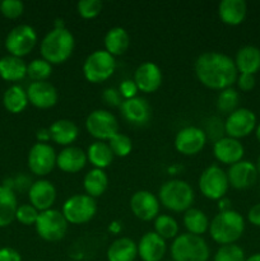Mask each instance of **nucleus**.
Wrapping results in <instances>:
<instances>
[{
  "label": "nucleus",
  "instance_id": "1",
  "mask_svg": "<svg viewBox=\"0 0 260 261\" xmlns=\"http://www.w3.org/2000/svg\"><path fill=\"white\" fill-rule=\"evenodd\" d=\"M194 70L203 86L219 92L233 86L239 76L233 59L217 51H206L199 55Z\"/></svg>",
  "mask_w": 260,
  "mask_h": 261
},
{
  "label": "nucleus",
  "instance_id": "19",
  "mask_svg": "<svg viewBox=\"0 0 260 261\" xmlns=\"http://www.w3.org/2000/svg\"><path fill=\"white\" fill-rule=\"evenodd\" d=\"M162 78V70L160 66L152 61H145L137 68L133 81L143 93H154L160 89Z\"/></svg>",
  "mask_w": 260,
  "mask_h": 261
},
{
  "label": "nucleus",
  "instance_id": "48",
  "mask_svg": "<svg viewBox=\"0 0 260 261\" xmlns=\"http://www.w3.org/2000/svg\"><path fill=\"white\" fill-rule=\"evenodd\" d=\"M247 219L252 226L260 227V203L255 204L250 208L249 213H247Z\"/></svg>",
  "mask_w": 260,
  "mask_h": 261
},
{
  "label": "nucleus",
  "instance_id": "9",
  "mask_svg": "<svg viewBox=\"0 0 260 261\" xmlns=\"http://www.w3.org/2000/svg\"><path fill=\"white\" fill-rule=\"evenodd\" d=\"M199 190L209 200H221L228 191L229 182L227 172L219 166H208L199 177Z\"/></svg>",
  "mask_w": 260,
  "mask_h": 261
},
{
  "label": "nucleus",
  "instance_id": "39",
  "mask_svg": "<svg viewBox=\"0 0 260 261\" xmlns=\"http://www.w3.org/2000/svg\"><path fill=\"white\" fill-rule=\"evenodd\" d=\"M213 261H246V256L239 245H224L217 250Z\"/></svg>",
  "mask_w": 260,
  "mask_h": 261
},
{
  "label": "nucleus",
  "instance_id": "26",
  "mask_svg": "<svg viewBox=\"0 0 260 261\" xmlns=\"http://www.w3.org/2000/svg\"><path fill=\"white\" fill-rule=\"evenodd\" d=\"M247 14V4L245 0H222L218 4V17L224 24L239 25Z\"/></svg>",
  "mask_w": 260,
  "mask_h": 261
},
{
  "label": "nucleus",
  "instance_id": "35",
  "mask_svg": "<svg viewBox=\"0 0 260 261\" xmlns=\"http://www.w3.org/2000/svg\"><path fill=\"white\" fill-rule=\"evenodd\" d=\"M178 223L168 214H160L154 219V232L163 240H175L178 236Z\"/></svg>",
  "mask_w": 260,
  "mask_h": 261
},
{
  "label": "nucleus",
  "instance_id": "36",
  "mask_svg": "<svg viewBox=\"0 0 260 261\" xmlns=\"http://www.w3.org/2000/svg\"><path fill=\"white\" fill-rule=\"evenodd\" d=\"M239 103L240 94L233 87H229V88L221 91L218 97H217V110L221 114L227 115V116L239 109Z\"/></svg>",
  "mask_w": 260,
  "mask_h": 261
},
{
  "label": "nucleus",
  "instance_id": "11",
  "mask_svg": "<svg viewBox=\"0 0 260 261\" xmlns=\"http://www.w3.org/2000/svg\"><path fill=\"white\" fill-rule=\"evenodd\" d=\"M37 32L32 25L19 24L13 28L5 37V48L9 55L23 58L32 53L37 45Z\"/></svg>",
  "mask_w": 260,
  "mask_h": 261
},
{
  "label": "nucleus",
  "instance_id": "7",
  "mask_svg": "<svg viewBox=\"0 0 260 261\" xmlns=\"http://www.w3.org/2000/svg\"><path fill=\"white\" fill-rule=\"evenodd\" d=\"M61 213L69 224H84L93 219L97 213L96 199L87 194H75L65 200Z\"/></svg>",
  "mask_w": 260,
  "mask_h": 261
},
{
  "label": "nucleus",
  "instance_id": "21",
  "mask_svg": "<svg viewBox=\"0 0 260 261\" xmlns=\"http://www.w3.org/2000/svg\"><path fill=\"white\" fill-rule=\"evenodd\" d=\"M213 154L218 162L232 166L242 161L245 154V148L240 140L229 137H223L214 142Z\"/></svg>",
  "mask_w": 260,
  "mask_h": 261
},
{
  "label": "nucleus",
  "instance_id": "20",
  "mask_svg": "<svg viewBox=\"0 0 260 261\" xmlns=\"http://www.w3.org/2000/svg\"><path fill=\"white\" fill-rule=\"evenodd\" d=\"M120 111L122 117L135 126H144L152 117V109L148 101L138 96L132 99H125L120 106Z\"/></svg>",
  "mask_w": 260,
  "mask_h": 261
},
{
  "label": "nucleus",
  "instance_id": "23",
  "mask_svg": "<svg viewBox=\"0 0 260 261\" xmlns=\"http://www.w3.org/2000/svg\"><path fill=\"white\" fill-rule=\"evenodd\" d=\"M87 162V153L82 148L65 147L59 152L58 158H56V166L59 170L66 173H76L86 167Z\"/></svg>",
  "mask_w": 260,
  "mask_h": 261
},
{
  "label": "nucleus",
  "instance_id": "2",
  "mask_svg": "<svg viewBox=\"0 0 260 261\" xmlns=\"http://www.w3.org/2000/svg\"><path fill=\"white\" fill-rule=\"evenodd\" d=\"M75 47L74 36L68 28H53L41 40L40 53L51 65L63 64L68 60Z\"/></svg>",
  "mask_w": 260,
  "mask_h": 261
},
{
  "label": "nucleus",
  "instance_id": "45",
  "mask_svg": "<svg viewBox=\"0 0 260 261\" xmlns=\"http://www.w3.org/2000/svg\"><path fill=\"white\" fill-rule=\"evenodd\" d=\"M117 89H119L120 94H121L124 101L125 99L134 98V97H137L138 92H139L137 84H135V82L132 81V79H125V81H122Z\"/></svg>",
  "mask_w": 260,
  "mask_h": 261
},
{
  "label": "nucleus",
  "instance_id": "8",
  "mask_svg": "<svg viewBox=\"0 0 260 261\" xmlns=\"http://www.w3.org/2000/svg\"><path fill=\"white\" fill-rule=\"evenodd\" d=\"M68 227L69 223L61 211L54 208L40 212L35 224L38 236L47 242H58L63 240L68 232Z\"/></svg>",
  "mask_w": 260,
  "mask_h": 261
},
{
  "label": "nucleus",
  "instance_id": "18",
  "mask_svg": "<svg viewBox=\"0 0 260 261\" xmlns=\"http://www.w3.org/2000/svg\"><path fill=\"white\" fill-rule=\"evenodd\" d=\"M28 199L31 205L35 206L38 212L53 209L56 200V188L51 181L45 178L37 180L28 188Z\"/></svg>",
  "mask_w": 260,
  "mask_h": 261
},
{
  "label": "nucleus",
  "instance_id": "24",
  "mask_svg": "<svg viewBox=\"0 0 260 261\" xmlns=\"http://www.w3.org/2000/svg\"><path fill=\"white\" fill-rule=\"evenodd\" d=\"M51 140L55 144L63 147H70L79 137V127L71 120L60 119L54 121L48 127Z\"/></svg>",
  "mask_w": 260,
  "mask_h": 261
},
{
  "label": "nucleus",
  "instance_id": "42",
  "mask_svg": "<svg viewBox=\"0 0 260 261\" xmlns=\"http://www.w3.org/2000/svg\"><path fill=\"white\" fill-rule=\"evenodd\" d=\"M24 12V4L19 0H3L0 2V13L8 19H17Z\"/></svg>",
  "mask_w": 260,
  "mask_h": 261
},
{
  "label": "nucleus",
  "instance_id": "4",
  "mask_svg": "<svg viewBox=\"0 0 260 261\" xmlns=\"http://www.w3.org/2000/svg\"><path fill=\"white\" fill-rule=\"evenodd\" d=\"M195 199L193 188L189 182L178 178L162 184L158 191V200L166 209L175 213H185L191 208Z\"/></svg>",
  "mask_w": 260,
  "mask_h": 261
},
{
  "label": "nucleus",
  "instance_id": "12",
  "mask_svg": "<svg viewBox=\"0 0 260 261\" xmlns=\"http://www.w3.org/2000/svg\"><path fill=\"white\" fill-rule=\"evenodd\" d=\"M58 153L48 143H36L28 152L27 163L31 172L36 176L48 175L56 166Z\"/></svg>",
  "mask_w": 260,
  "mask_h": 261
},
{
  "label": "nucleus",
  "instance_id": "46",
  "mask_svg": "<svg viewBox=\"0 0 260 261\" xmlns=\"http://www.w3.org/2000/svg\"><path fill=\"white\" fill-rule=\"evenodd\" d=\"M236 83L240 91L250 92L254 89L256 81H255V75H251V74H239Z\"/></svg>",
  "mask_w": 260,
  "mask_h": 261
},
{
  "label": "nucleus",
  "instance_id": "53",
  "mask_svg": "<svg viewBox=\"0 0 260 261\" xmlns=\"http://www.w3.org/2000/svg\"><path fill=\"white\" fill-rule=\"evenodd\" d=\"M255 166H256L257 173H259V175H260V154H259V157H257V160H256V163H255Z\"/></svg>",
  "mask_w": 260,
  "mask_h": 261
},
{
  "label": "nucleus",
  "instance_id": "47",
  "mask_svg": "<svg viewBox=\"0 0 260 261\" xmlns=\"http://www.w3.org/2000/svg\"><path fill=\"white\" fill-rule=\"evenodd\" d=\"M0 261H22V256L12 247H3L0 249Z\"/></svg>",
  "mask_w": 260,
  "mask_h": 261
},
{
  "label": "nucleus",
  "instance_id": "29",
  "mask_svg": "<svg viewBox=\"0 0 260 261\" xmlns=\"http://www.w3.org/2000/svg\"><path fill=\"white\" fill-rule=\"evenodd\" d=\"M27 76V64L22 58L7 55L0 59V78L7 82H19Z\"/></svg>",
  "mask_w": 260,
  "mask_h": 261
},
{
  "label": "nucleus",
  "instance_id": "25",
  "mask_svg": "<svg viewBox=\"0 0 260 261\" xmlns=\"http://www.w3.org/2000/svg\"><path fill=\"white\" fill-rule=\"evenodd\" d=\"M239 74L255 75L260 70V48L256 46H242L233 59Z\"/></svg>",
  "mask_w": 260,
  "mask_h": 261
},
{
  "label": "nucleus",
  "instance_id": "40",
  "mask_svg": "<svg viewBox=\"0 0 260 261\" xmlns=\"http://www.w3.org/2000/svg\"><path fill=\"white\" fill-rule=\"evenodd\" d=\"M38 214H40V212L33 205L22 204V205H18L17 213H15V221H18L23 226H35Z\"/></svg>",
  "mask_w": 260,
  "mask_h": 261
},
{
  "label": "nucleus",
  "instance_id": "50",
  "mask_svg": "<svg viewBox=\"0 0 260 261\" xmlns=\"http://www.w3.org/2000/svg\"><path fill=\"white\" fill-rule=\"evenodd\" d=\"M219 201V204H218V206H219V212H224V211H229V200H227V199H221V200H218Z\"/></svg>",
  "mask_w": 260,
  "mask_h": 261
},
{
  "label": "nucleus",
  "instance_id": "13",
  "mask_svg": "<svg viewBox=\"0 0 260 261\" xmlns=\"http://www.w3.org/2000/svg\"><path fill=\"white\" fill-rule=\"evenodd\" d=\"M257 121L254 112L251 110L241 107L227 116L224 121V133H226V137L240 140L254 133Z\"/></svg>",
  "mask_w": 260,
  "mask_h": 261
},
{
  "label": "nucleus",
  "instance_id": "49",
  "mask_svg": "<svg viewBox=\"0 0 260 261\" xmlns=\"http://www.w3.org/2000/svg\"><path fill=\"white\" fill-rule=\"evenodd\" d=\"M36 138H37L38 143H48V140H51L50 130L48 127H41L36 132Z\"/></svg>",
  "mask_w": 260,
  "mask_h": 261
},
{
  "label": "nucleus",
  "instance_id": "30",
  "mask_svg": "<svg viewBox=\"0 0 260 261\" xmlns=\"http://www.w3.org/2000/svg\"><path fill=\"white\" fill-rule=\"evenodd\" d=\"M105 50L112 56L124 55L130 46V36L122 27H112L105 35Z\"/></svg>",
  "mask_w": 260,
  "mask_h": 261
},
{
  "label": "nucleus",
  "instance_id": "51",
  "mask_svg": "<svg viewBox=\"0 0 260 261\" xmlns=\"http://www.w3.org/2000/svg\"><path fill=\"white\" fill-rule=\"evenodd\" d=\"M246 261H260V252H257V254H254V255H251V256L246 257Z\"/></svg>",
  "mask_w": 260,
  "mask_h": 261
},
{
  "label": "nucleus",
  "instance_id": "52",
  "mask_svg": "<svg viewBox=\"0 0 260 261\" xmlns=\"http://www.w3.org/2000/svg\"><path fill=\"white\" fill-rule=\"evenodd\" d=\"M255 137H256L257 142L260 143V122L256 125V129H255Z\"/></svg>",
  "mask_w": 260,
  "mask_h": 261
},
{
  "label": "nucleus",
  "instance_id": "14",
  "mask_svg": "<svg viewBox=\"0 0 260 261\" xmlns=\"http://www.w3.org/2000/svg\"><path fill=\"white\" fill-rule=\"evenodd\" d=\"M206 140L208 138L201 127L185 126L176 134L175 148L184 155H195L204 149Z\"/></svg>",
  "mask_w": 260,
  "mask_h": 261
},
{
  "label": "nucleus",
  "instance_id": "37",
  "mask_svg": "<svg viewBox=\"0 0 260 261\" xmlns=\"http://www.w3.org/2000/svg\"><path fill=\"white\" fill-rule=\"evenodd\" d=\"M53 73V65L45 59H35L27 65V75L33 82H46Z\"/></svg>",
  "mask_w": 260,
  "mask_h": 261
},
{
  "label": "nucleus",
  "instance_id": "44",
  "mask_svg": "<svg viewBox=\"0 0 260 261\" xmlns=\"http://www.w3.org/2000/svg\"><path fill=\"white\" fill-rule=\"evenodd\" d=\"M102 99L110 107H120L124 102L119 89L114 88V87H109V88L105 89L103 93H102Z\"/></svg>",
  "mask_w": 260,
  "mask_h": 261
},
{
  "label": "nucleus",
  "instance_id": "32",
  "mask_svg": "<svg viewBox=\"0 0 260 261\" xmlns=\"http://www.w3.org/2000/svg\"><path fill=\"white\" fill-rule=\"evenodd\" d=\"M86 153L88 162L94 168H99V170H105L106 167H109L115 157L109 144L106 142H99V140L92 143Z\"/></svg>",
  "mask_w": 260,
  "mask_h": 261
},
{
  "label": "nucleus",
  "instance_id": "5",
  "mask_svg": "<svg viewBox=\"0 0 260 261\" xmlns=\"http://www.w3.org/2000/svg\"><path fill=\"white\" fill-rule=\"evenodd\" d=\"M211 250L201 236L191 233H181L171 245L172 261H208Z\"/></svg>",
  "mask_w": 260,
  "mask_h": 261
},
{
  "label": "nucleus",
  "instance_id": "27",
  "mask_svg": "<svg viewBox=\"0 0 260 261\" xmlns=\"http://www.w3.org/2000/svg\"><path fill=\"white\" fill-rule=\"evenodd\" d=\"M138 256V245L129 237L115 240L107 249L109 261H134Z\"/></svg>",
  "mask_w": 260,
  "mask_h": 261
},
{
  "label": "nucleus",
  "instance_id": "41",
  "mask_svg": "<svg viewBox=\"0 0 260 261\" xmlns=\"http://www.w3.org/2000/svg\"><path fill=\"white\" fill-rule=\"evenodd\" d=\"M78 14L84 19H93L102 10V2L99 0H81L76 4Z\"/></svg>",
  "mask_w": 260,
  "mask_h": 261
},
{
  "label": "nucleus",
  "instance_id": "16",
  "mask_svg": "<svg viewBox=\"0 0 260 261\" xmlns=\"http://www.w3.org/2000/svg\"><path fill=\"white\" fill-rule=\"evenodd\" d=\"M28 102L36 109L47 110L58 103V89L51 83L46 82H32L25 89Z\"/></svg>",
  "mask_w": 260,
  "mask_h": 261
},
{
  "label": "nucleus",
  "instance_id": "31",
  "mask_svg": "<svg viewBox=\"0 0 260 261\" xmlns=\"http://www.w3.org/2000/svg\"><path fill=\"white\" fill-rule=\"evenodd\" d=\"M83 188L87 195L96 199L103 195L109 188V176L105 170L92 168L83 178Z\"/></svg>",
  "mask_w": 260,
  "mask_h": 261
},
{
  "label": "nucleus",
  "instance_id": "34",
  "mask_svg": "<svg viewBox=\"0 0 260 261\" xmlns=\"http://www.w3.org/2000/svg\"><path fill=\"white\" fill-rule=\"evenodd\" d=\"M184 226H185L188 233L195 234V236H201L209 229V219L203 211L198 208H193L184 213Z\"/></svg>",
  "mask_w": 260,
  "mask_h": 261
},
{
  "label": "nucleus",
  "instance_id": "38",
  "mask_svg": "<svg viewBox=\"0 0 260 261\" xmlns=\"http://www.w3.org/2000/svg\"><path fill=\"white\" fill-rule=\"evenodd\" d=\"M107 144L116 157H126L133 149V142L130 137L122 133H117L116 135H114Z\"/></svg>",
  "mask_w": 260,
  "mask_h": 261
},
{
  "label": "nucleus",
  "instance_id": "22",
  "mask_svg": "<svg viewBox=\"0 0 260 261\" xmlns=\"http://www.w3.org/2000/svg\"><path fill=\"white\" fill-rule=\"evenodd\" d=\"M137 245L138 256L142 261H161L167 251L166 240L158 236L154 231L143 234Z\"/></svg>",
  "mask_w": 260,
  "mask_h": 261
},
{
  "label": "nucleus",
  "instance_id": "10",
  "mask_svg": "<svg viewBox=\"0 0 260 261\" xmlns=\"http://www.w3.org/2000/svg\"><path fill=\"white\" fill-rule=\"evenodd\" d=\"M86 129L89 135L99 142H109L119 133V121L109 110L98 109L92 111L86 119Z\"/></svg>",
  "mask_w": 260,
  "mask_h": 261
},
{
  "label": "nucleus",
  "instance_id": "15",
  "mask_svg": "<svg viewBox=\"0 0 260 261\" xmlns=\"http://www.w3.org/2000/svg\"><path fill=\"white\" fill-rule=\"evenodd\" d=\"M160 209L158 196L148 190L135 191L130 198V211L140 221L149 222L155 219L160 216Z\"/></svg>",
  "mask_w": 260,
  "mask_h": 261
},
{
  "label": "nucleus",
  "instance_id": "6",
  "mask_svg": "<svg viewBox=\"0 0 260 261\" xmlns=\"http://www.w3.org/2000/svg\"><path fill=\"white\" fill-rule=\"evenodd\" d=\"M116 70V60L106 50L89 54L83 63V75L89 83H102L111 78Z\"/></svg>",
  "mask_w": 260,
  "mask_h": 261
},
{
  "label": "nucleus",
  "instance_id": "54",
  "mask_svg": "<svg viewBox=\"0 0 260 261\" xmlns=\"http://www.w3.org/2000/svg\"><path fill=\"white\" fill-rule=\"evenodd\" d=\"M167 261H172V260H167Z\"/></svg>",
  "mask_w": 260,
  "mask_h": 261
},
{
  "label": "nucleus",
  "instance_id": "17",
  "mask_svg": "<svg viewBox=\"0 0 260 261\" xmlns=\"http://www.w3.org/2000/svg\"><path fill=\"white\" fill-rule=\"evenodd\" d=\"M257 176L259 173H257L256 166L250 161H240V162L229 166L228 171H227L229 186L236 190H245V189L254 186L257 180Z\"/></svg>",
  "mask_w": 260,
  "mask_h": 261
},
{
  "label": "nucleus",
  "instance_id": "3",
  "mask_svg": "<svg viewBox=\"0 0 260 261\" xmlns=\"http://www.w3.org/2000/svg\"><path fill=\"white\" fill-rule=\"evenodd\" d=\"M245 231V219L239 212L229 211L219 212L209 223V234L212 240L221 246L236 244L241 239Z\"/></svg>",
  "mask_w": 260,
  "mask_h": 261
},
{
  "label": "nucleus",
  "instance_id": "28",
  "mask_svg": "<svg viewBox=\"0 0 260 261\" xmlns=\"http://www.w3.org/2000/svg\"><path fill=\"white\" fill-rule=\"evenodd\" d=\"M18 200L12 188L0 185V228L8 227L15 221Z\"/></svg>",
  "mask_w": 260,
  "mask_h": 261
},
{
  "label": "nucleus",
  "instance_id": "33",
  "mask_svg": "<svg viewBox=\"0 0 260 261\" xmlns=\"http://www.w3.org/2000/svg\"><path fill=\"white\" fill-rule=\"evenodd\" d=\"M28 97L25 89L18 84H13L3 94V105L10 114H20L28 106Z\"/></svg>",
  "mask_w": 260,
  "mask_h": 261
},
{
  "label": "nucleus",
  "instance_id": "43",
  "mask_svg": "<svg viewBox=\"0 0 260 261\" xmlns=\"http://www.w3.org/2000/svg\"><path fill=\"white\" fill-rule=\"evenodd\" d=\"M204 133H205L206 138L213 139L214 142H217V140L223 138L224 134H226V133H224V121H222L219 117H211V119L208 120V122H206Z\"/></svg>",
  "mask_w": 260,
  "mask_h": 261
}]
</instances>
